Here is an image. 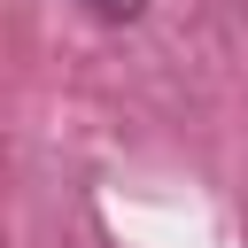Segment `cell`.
<instances>
[{"instance_id":"1","label":"cell","mask_w":248,"mask_h":248,"mask_svg":"<svg viewBox=\"0 0 248 248\" xmlns=\"http://www.w3.org/2000/svg\"><path fill=\"white\" fill-rule=\"evenodd\" d=\"M78 8H93V16H108V23H132V16H140V0H78Z\"/></svg>"}]
</instances>
